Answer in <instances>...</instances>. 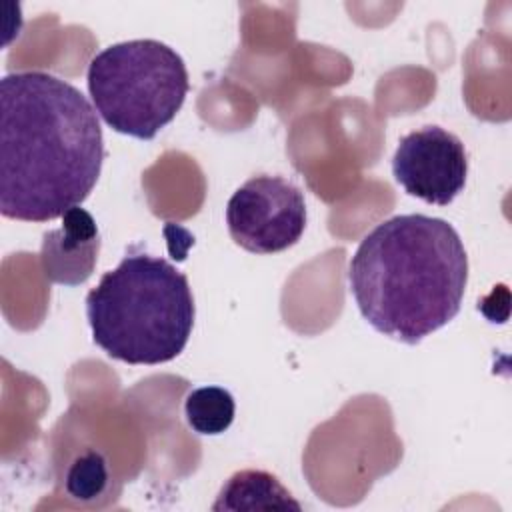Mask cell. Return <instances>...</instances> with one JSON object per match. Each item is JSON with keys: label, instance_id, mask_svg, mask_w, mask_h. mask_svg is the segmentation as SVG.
I'll return each mask as SVG.
<instances>
[{"label": "cell", "instance_id": "6da1fadb", "mask_svg": "<svg viewBox=\"0 0 512 512\" xmlns=\"http://www.w3.org/2000/svg\"><path fill=\"white\" fill-rule=\"evenodd\" d=\"M102 160L98 112L76 86L38 70L2 78L0 210L6 218H62L88 198Z\"/></svg>", "mask_w": 512, "mask_h": 512}, {"label": "cell", "instance_id": "7a4b0ae2", "mask_svg": "<svg viewBox=\"0 0 512 512\" xmlns=\"http://www.w3.org/2000/svg\"><path fill=\"white\" fill-rule=\"evenodd\" d=\"M348 282L370 326L416 344L460 312L468 256L446 220L400 214L362 238L348 266Z\"/></svg>", "mask_w": 512, "mask_h": 512}, {"label": "cell", "instance_id": "3957f363", "mask_svg": "<svg viewBox=\"0 0 512 512\" xmlns=\"http://www.w3.org/2000/svg\"><path fill=\"white\" fill-rule=\"evenodd\" d=\"M194 314L186 274L146 252L124 256L86 296L92 340L126 364L174 360L188 344Z\"/></svg>", "mask_w": 512, "mask_h": 512}, {"label": "cell", "instance_id": "277c9868", "mask_svg": "<svg viewBox=\"0 0 512 512\" xmlns=\"http://www.w3.org/2000/svg\"><path fill=\"white\" fill-rule=\"evenodd\" d=\"M86 80L98 116L112 130L140 140H152L174 120L190 88L180 54L152 38L100 50Z\"/></svg>", "mask_w": 512, "mask_h": 512}, {"label": "cell", "instance_id": "5b68a950", "mask_svg": "<svg viewBox=\"0 0 512 512\" xmlns=\"http://www.w3.org/2000/svg\"><path fill=\"white\" fill-rule=\"evenodd\" d=\"M226 224L240 248L254 254L282 252L306 228L304 194L282 176H254L230 196Z\"/></svg>", "mask_w": 512, "mask_h": 512}, {"label": "cell", "instance_id": "8992f818", "mask_svg": "<svg viewBox=\"0 0 512 512\" xmlns=\"http://www.w3.org/2000/svg\"><path fill=\"white\" fill-rule=\"evenodd\" d=\"M392 174L410 196L448 206L466 184V148L456 134L440 126L418 128L400 138Z\"/></svg>", "mask_w": 512, "mask_h": 512}, {"label": "cell", "instance_id": "52a82bcc", "mask_svg": "<svg viewBox=\"0 0 512 512\" xmlns=\"http://www.w3.org/2000/svg\"><path fill=\"white\" fill-rule=\"evenodd\" d=\"M100 236L94 218L84 208H70L62 216L60 230L44 234L42 242V270L60 284L84 282L98 258Z\"/></svg>", "mask_w": 512, "mask_h": 512}, {"label": "cell", "instance_id": "ba28073f", "mask_svg": "<svg viewBox=\"0 0 512 512\" xmlns=\"http://www.w3.org/2000/svg\"><path fill=\"white\" fill-rule=\"evenodd\" d=\"M212 510H302V506L274 474L240 470L220 488Z\"/></svg>", "mask_w": 512, "mask_h": 512}, {"label": "cell", "instance_id": "9c48e42d", "mask_svg": "<svg viewBox=\"0 0 512 512\" xmlns=\"http://www.w3.org/2000/svg\"><path fill=\"white\" fill-rule=\"evenodd\" d=\"M234 398L220 386H202L188 392L184 416L188 426L204 436H216L230 428L234 420Z\"/></svg>", "mask_w": 512, "mask_h": 512}, {"label": "cell", "instance_id": "30bf717a", "mask_svg": "<svg viewBox=\"0 0 512 512\" xmlns=\"http://www.w3.org/2000/svg\"><path fill=\"white\" fill-rule=\"evenodd\" d=\"M108 484V466L100 452H86L76 458L66 472V492L74 500L90 502L98 498Z\"/></svg>", "mask_w": 512, "mask_h": 512}]
</instances>
